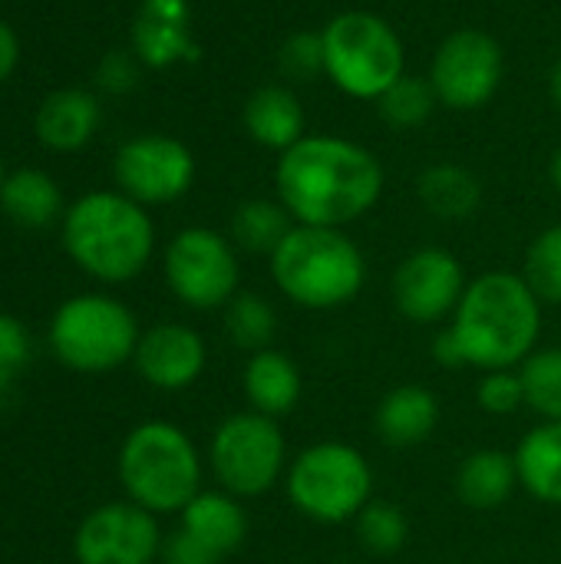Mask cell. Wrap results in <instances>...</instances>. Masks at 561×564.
<instances>
[{
  "instance_id": "1",
  "label": "cell",
  "mask_w": 561,
  "mask_h": 564,
  "mask_svg": "<svg viewBox=\"0 0 561 564\" xmlns=\"http://www.w3.org/2000/svg\"><path fill=\"white\" fill-rule=\"evenodd\" d=\"M274 182L278 202L298 225L344 228L377 205L384 169L350 139L304 135L281 152Z\"/></svg>"
},
{
  "instance_id": "2",
  "label": "cell",
  "mask_w": 561,
  "mask_h": 564,
  "mask_svg": "<svg viewBox=\"0 0 561 564\" xmlns=\"http://www.w3.org/2000/svg\"><path fill=\"white\" fill-rule=\"evenodd\" d=\"M453 334L476 370H516L542 334V301L522 274L486 271L466 284L453 314Z\"/></svg>"
},
{
  "instance_id": "3",
  "label": "cell",
  "mask_w": 561,
  "mask_h": 564,
  "mask_svg": "<svg viewBox=\"0 0 561 564\" xmlns=\"http://www.w3.org/2000/svg\"><path fill=\"white\" fill-rule=\"evenodd\" d=\"M63 245L86 274L122 284L149 264L155 228L145 208L129 195L89 192L69 208L63 221Z\"/></svg>"
},
{
  "instance_id": "4",
  "label": "cell",
  "mask_w": 561,
  "mask_h": 564,
  "mask_svg": "<svg viewBox=\"0 0 561 564\" xmlns=\"http://www.w3.org/2000/svg\"><path fill=\"white\" fill-rule=\"evenodd\" d=\"M271 278L298 307L334 311L360 294L367 281V261L341 228L294 225L271 254Z\"/></svg>"
},
{
  "instance_id": "5",
  "label": "cell",
  "mask_w": 561,
  "mask_h": 564,
  "mask_svg": "<svg viewBox=\"0 0 561 564\" xmlns=\"http://www.w3.org/2000/svg\"><path fill=\"white\" fill-rule=\"evenodd\" d=\"M119 479L129 502L145 512H182L202 492V456L182 426L149 420L126 436L119 449Z\"/></svg>"
},
{
  "instance_id": "6",
  "label": "cell",
  "mask_w": 561,
  "mask_h": 564,
  "mask_svg": "<svg viewBox=\"0 0 561 564\" xmlns=\"http://www.w3.org/2000/svg\"><path fill=\"white\" fill-rule=\"evenodd\" d=\"M284 492L304 519L317 525H344L374 499V466L357 446L324 440L288 463Z\"/></svg>"
},
{
  "instance_id": "7",
  "label": "cell",
  "mask_w": 561,
  "mask_h": 564,
  "mask_svg": "<svg viewBox=\"0 0 561 564\" xmlns=\"http://www.w3.org/2000/svg\"><path fill=\"white\" fill-rule=\"evenodd\" d=\"M324 73L357 99H380L403 76V43L397 30L367 10L337 13L324 33Z\"/></svg>"
},
{
  "instance_id": "8",
  "label": "cell",
  "mask_w": 561,
  "mask_h": 564,
  "mask_svg": "<svg viewBox=\"0 0 561 564\" xmlns=\"http://www.w3.org/2000/svg\"><path fill=\"white\" fill-rule=\"evenodd\" d=\"M139 337L142 334L132 311L106 294L69 297L50 324L53 354L79 373H106L122 367L136 357Z\"/></svg>"
},
{
  "instance_id": "9",
  "label": "cell",
  "mask_w": 561,
  "mask_h": 564,
  "mask_svg": "<svg viewBox=\"0 0 561 564\" xmlns=\"http://www.w3.org/2000/svg\"><path fill=\"white\" fill-rule=\"evenodd\" d=\"M208 466L235 499L271 492L288 473V440L278 420L245 410L218 423L208 443Z\"/></svg>"
},
{
  "instance_id": "10",
  "label": "cell",
  "mask_w": 561,
  "mask_h": 564,
  "mask_svg": "<svg viewBox=\"0 0 561 564\" xmlns=\"http://www.w3.org/2000/svg\"><path fill=\"white\" fill-rule=\"evenodd\" d=\"M165 281L192 311L225 307L241 284L238 248L212 228H185L165 248Z\"/></svg>"
},
{
  "instance_id": "11",
  "label": "cell",
  "mask_w": 561,
  "mask_h": 564,
  "mask_svg": "<svg viewBox=\"0 0 561 564\" xmlns=\"http://www.w3.org/2000/svg\"><path fill=\"white\" fill-rule=\"evenodd\" d=\"M503 83V50L483 30H460L443 40L433 59L430 86L450 109L486 106Z\"/></svg>"
},
{
  "instance_id": "12",
  "label": "cell",
  "mask_w": 561,
  "mask_h": 564,
  "mask_svg": "<svg viewBox=\"0 0 561 564\" xmlns=\"http://www.w3.org/2000/svg\"><path fill=\"white\" fill-rule=\"evenodd\" d=\"M162 542L152 512L136 502H109L83 519L73 552L79 564H152L162 555Z\"/></svg>"
},
{
  "instance_id": "13",
  "label": "cell",
  "mask_w": 561,
  "mask_h": 564,
  "mask_svg": "<svg viewBox=\"0 0 561 564\" xmlns=\"http://www.w3.org/2000/svg\"><path fill=\"white\" fill-rule=\"evenodd\" d=\"M116 182L139 205L175 202L195 178L192 152L172 135H139L116 152Z\"/></svg>"
},
{
  "instance_id": "14",
  "label": "cell",
  "mask_w": 561,
  "mask_h": 564,
  "mask_svg": "<svg viewBox=\"0 0 561 564\" xmlns=\"http://www.w3.org/2000/svg\"><path fill=\"white\" fill-rule=\"evenodd\" d=\"M466 284V271L450 251L420 248L393 274V304L413 324H440L456 314Z\"/></svg>"
},
{
  "instance_id": "15",
  "label": "cell",
  "mask_w": 561,
  "mask_h": 564,
  "mask_svg": "<svg viewBox=\"0 0 561 564\" xmlns=\"http://www.w3.org/2000/svg\"><path fill=\"white\" fill-rule=\"evenodd\" d=\"M132 364L149 387L179 393L202 377L208 364V350L198 330L185 324H155L139 337Z\"/></svg>"
},
{
  "instance_id": "16",
  "label": "cell",
  "mask_w": 561,
  "mask_h": 564,
  "mask_svg": "<svg viewBox=\"0 0 561 564\" xmlns=\"http://www.w3.org/2000/svg\"><path fill=\"white\" fill-rule=\"evenodd\" d=\"M440 426V400L433 390L420 383H400L393 387L374 413V430L380 443L393 449H410L427 443Z\"/></svg>"
},
{
  "instance_id": "17",
  "label": "cell",
  "mask_w": 561,
  "mask_h": 564,
  "mask_svg": "<svg viewBox=\"0 0 561 564\" xmlns=\"http://www.w3.org/2000/svg\"><path fill=\"white\" fill-rule=\"evenodd\" d=\"M132 43L149 66L192 59L195 43L188 33V3L185 0H145L132 26Z\"/></svg>"
},
{
  "instance_id": "18",
  "label": "cell",
  "mask_w": 561,
  "mask_h": 564,
  "mask_svg": "<svg viewBox=\"0 0 561 564\" xmlns=\"http://www.w3.org/2000/svg\"><path fill=\"white\" fill-rule=\"evenodd\" d=\"M179 529L188 532L195 542H202L212 555L222 562L235 555L248 535V516L241 509V499L228 496L225 489L218 492H198L182 512H179Z\"/></svg>"
},
{
  "instance_id": "19",
  "label": "cell",
  "mask_w": 561,
  "mask_h": 564,
  "mask_svg": "<svg viewBox=\"0 0 561 564\" xmlns=\"http://www.w3.org/2000/svg\"><path fill=\"white\" fill-rule=\"evenodd\" d=\"M241 387H245L248 406L255 413L281 420V416L298 410L304 380H301L298 364L288 354L268 347V350H258L248 357L245 373H241Z\"/></svg>"
},
{
  "instance_id": "20",
  "label": "cell",
  "mask_w": 561,
  "mask_h": 564,
  "mask_svg": "<svg viewBox=\"0 0 561 564\" xmlns=\"http://www.w3.org/2000/svg\"><path fill=\"white\" fill-rule=\"evenodd\" d=\"M519 489L516 456L506 449H476L463 459L456 473V496L476 512H493L506 506Z\"/></svg>"
},
{
  "instance_id": "21",
  "label": "cell",
  "mask_w": 561,
  "mask_h": 564,
  "mask_svg": "<svg viewBox=\"0 0 561 564\" xmlns=\"http://www.w3.org/2000/svg\"><path fill=\"white\" fill-rule=\"evenodd\" d=\"M99 126V106L86 89H56L36 112V135L56 152H73L89 142Z\"/></svg>"
},
{
  "instance_id": "22",
  "label": "cell",
  "mask_w": 561,
  "mask_h": 564,
  "mask_svg": "<svg viewBox=\"0 0 561 564\" xmlns=\"http://www.w3.org/2000/svg\"><path fill=\"white\" fill-rule=\"evenodd\" d=\"M519 489L546 506H561V423L542 420L516 446Z\"/></svg>"
},
{
  "instance_id": "23",
  "label": "cell",
  "mask_w": 561,
  "mask_h": 564,
  "mask_svg": "<svg viewBox=\"0 0 561 564\" xmlns=\"http://www.w3.org/2000/svg\"><path fill=\"white\" fill-rule=\"evenodd\" d=\"M245 129L265 149H291L304 139V112L291 89L284 86H261L245 102Z\"/></svg>"
},
{
  "instance_id": "24",
  "label": "cell",
  "mask_w": 561,
  "mask_h": 564,
  "mask_svg": "<svg viewBox=\"0 0 561 564\" xmlns=\"http://www.w3.org/2000/svg\"><path fill=\"white\" fill-rule=\"evenodd\" d=\"M420 202L446 221H463L470 218L479 202H483V185L479 178L463 169V165H433L420 175Z\"/></svg>"
},
{
  "instance_id": "25",
  "label": "cell",
  "mask_w": 561,
  "mask_h": 564,
  "mask_svg": "<svg viewBox=\"0 0 561 564\" xmlns=\"http://www.w3.org/2000/svg\"><path fill=\"white\" fill-rule=\"evenodd\" d=\"M0 205L3 212L23 225V228H43L60 215V188L53 185L50 175L36 172V169H20L13 175L3 178L0 185Z\"/></svg>"
},
{
  "instance_id": "26",
  "label": "cell",
  "mask_w": 561,
  "mask_h": 564,
  "mask_svg": "<svg viewBox=\"0 0 561 564\" xmlns=\"http://www.w3.org/2000/svg\"><path fill=\"white\" fill-rule=\"evenodd\" d=\"M291 228H294V218L281 202L251 198L238 205V212L231 215V245L248 254L271 258L281 248V241L291 235Z\"/></svg>"
},
{
  "instance_id": "27",
  "label": "cell",
  "mask_w": 561,
  "mask_h": 564,
  "mask_svg": "<svg viewBox=\"0 0 561 564\" xmlns=\"http://www.w3.org/2000/svg\"><path fill=\"white\" fill-rule=\"evenodd\" d=\"M225 334L238 350H248V354L268 350L278 334V314L268 304V297L255 291H238L225 304Z\"/></svg>"
},
{
  "instance_id": "28",
  "label": "cell",
  "mask_w": 561,
  "mask_h": 564,
  "mask_svg": "<svg viewBox=\"0 0 561 564\" xmlns=\"http://www.w3.org/2000/svg\"><path fill=\"white\" fill-rule=\"evenodd\" d=\"M354 529H357V542L367 555H377V558H387V555H397L407 539H410V522H407V512L390 502V499H370L360 516L354 519Z\"/></svg>"
},
{
  "instance_id": "29",
  "label": "cell",
  "mask_w": 561,
  "mask_h": 564,
  "mask_svg": "<svg viewBox=\"0 0 561 564\" xmlns=\"http://www.w3.org/2000/svg\"><path fill=\"white\" fill-rule=\"evenodd\" d=\"M519 377L526 387V406L542 420L561 423V347H536L519 364Z\"/></svg>"
},
{
  "instance_id": "30",
  "label": "cell",
  "mask_w": 561,
  "mask_h": 564,
  "mask_svg": "<svg viewBox=\"0 0 561 564\" xmlns=\"http://www.w3.org/2000/svg\"><path fill=\"white\" fill-rule=\"evenodd\" d=\"M436 106V93L427 79L420 76H400L384 96H380V116L393 129H417L430 119Z\"/></svg>"
},
{
  "instance_id": "31",
  "label": "cell",
  "mask_w": 561,
  "mask_h": 564,
  "mask_svg": "<svg viewBox=\"0 0 561 564\" xmlns=\"http://www.w3.org/2000/svg\"><path fill=\"white\" fill-rule=\"evenodd\" d=\"M522 278L539 294V301L561 304V225L546 228L526 251Z\"/></svg>"
},
{
  "instance_id": "32",
  "label": "cell",
  "mask_w": 561,
  "mask_h": 564,
  "mask_svg": "<svg viewBox=\"0 0 561 564\" xmlns=\"http://www.w3.org/2000/svg\"><path fill=\"white\" fill-rule=\"evenodd\" d=\"M476 403L489 416H513L526 406V387L519 370H486L476 387Z\"/></svg>"
},
{
  "instance_id": "33",
  "label": "cell",
  "mask_w": 561,
  "mask_h": 564,
  "mask_svg": "<svg viewBox=\"0 0 561 564\" xmlns=\"http://www.w3.org/2000/svg\"><path fill=\"white\" fill-rule=\"evenodd\" d=\"M281 69L284 76L308 83L324 73V40L321 33H294L281 46Z\"/></svg>"
},
{
  "instance_id": "34",
  "label": "cell",
  "mask_w": 561,
  "mask_h": 564,
  "mask_svg": "<svg viewBox=\"0 0 561 564\" xmlns=\"http://www.w3.org/2000/svg\"><path fill=\"white\" fill-rule=\"evenodd\" d=\"M26 364H30V334H26V327L17 317L0 314V390H7L23 373Z\"/></svg>"
},
{
  "instance_id": "35",
  "label": "cell",
  "mask_w": 561,
  "mask_h": 564,
  "mask_svg": "<svg viewBox=\"0 0 561 564\" xmlns=\"http://www.w3.org/2000/svg\"><path fill=\"white\" fill-rule=\"evenodd\" d=\"M162 562L165 564H222L218 555H212L202 542H195L188 532L175 529L165 542H162Z\"/></svg>"
},
{
  "instance_id": "36",
  "label": "cell",
  "mask_w": 561,
  "mask_h": 564,
  "mask_svg": "<svg viewBox=\"0 0 561 564\" xmlns=\"http://www.w3.org/2000/svg\"><path fill=\"white\" fill-rule=\"evenodd\" d=\"M433 360H436L440 367H446V370H463V367H470V364H466V350H463L460 337L453 334V327H446V330L436 334V340H433Z\"/></svg>"
},
{
  "instance_id": "37",
  "label": "cell",
  "mask_w": 561,
  "mask_h": 564,
  "mask_svg": "<svg viewBox=\"0 0 561 564\" xmlns=\"http://www.w3.org/2000/svg\"><path fill=\"white\" fill-rule=\"evenodd\" d=\"M99 83H103L106 89L119 93V89H129V86L136 83V73H132L129 59L116 53V56H109V59L103 63V69H99Z\"/></svg>"
},
{
  "instance_id": "38",
  "label": "cell",
  "mask_w": 561,
  "mask_h": 564,
  "mask_svg": "<svg viewBox=\"0 0 561 564\" xmlns=\"http://www.w3.org/2000/svg\"><path fill=\"white\" fill-rule=\"evenodd\" d=\"M17 59H20V43H17V33L0 20V83L13 73V66H17Z\"/></svg>"
},
{
  "instance_id": "39",
  "label": "cell",
  "mask_w": 561,
  "mask_h": 564,
  "mask_svg": "<svg viewBox=\"0 0 561 564\" xmlns=\"http://www.w3.org/2000/svg\"><path fill=\"white\" fill-rule=\"evenodd\" d=\"M552 99H555V106L561 109V56L559 63H555V69H552Z\"/></svg>"
},
{
  "instance_id": "40",
  "label": "cell",
  "mask_w": 561,
  "mask_h": 564,
  "mask_svg": "<svg viewBox=\"0 0 561 564\" xmlns=\"http://www.w3.org/2000/svg\"><path fill=\"white\" fill-rule=\"evenodd\" d=\"M552 182H555V188L561 192V149L555 152V159H552Z\"/></svg>"
},
{
  "instance_id": "41",
  "label": "cell",
  "mask_w": 561,
  "mask_h": 564,
  "mask_svg": "<svg viewBox=\"0 0 561 564\" xmlns=\"http://www.w3.org/2000/svg\"><path fill=\"white\" fill-rule=\"evenodd\" d=\"M0 185H3V172H0Z\"/></svg>"
}]
</instances>
